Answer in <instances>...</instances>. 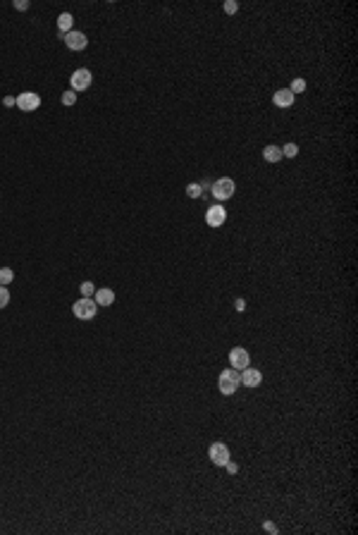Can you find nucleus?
I'll list each match as a JSON object with an SVG mask.
<instances>
[{
  "mask_svg": "<svg viewBox=\"0 0 358 535\" xmlns=\"http://www.w3.org/2000/svg\"><path fill=\"white\" fill-rule=\"evenodd\" d=\"M239 385H242V380H239V370L236 368H225L222 373H220L218 387L225 397H232V394L239 390Z\"/></svg>",
  "mask_w": 358,
  "mask_h": 535,
  "instance_id": "f257e3e1",
  "label": "nucleus"
},
{
  "mask_svg": "<svg viewBox=\"0 0 358 535\" xmlns=\"http://www.w3.org/2000/svg\"><path fill=\"white\" fill-rule=\"evenodd\" d=\"M234 191H236V184H234V180H229V177H220V180H215L211 184V194L218 198V201L232 198Z\"/></svg>",
  "mask_w": 358,
  "mask_h": 535,
  "instance_id": "f03ea898",
  "label": "nucleus"
},
{
  "mask_svg": "<svg viewBox=\"0 0 358 535\" xmlns=\"http://www.w3.org/2000/svg\"><path fill=\"white\" fill-rule=\"evenodd\" d=\"M72 313L77 315L79 320H91V318H96V313H98V304H96L94 299H86V296H81L79 301H74V306H72Z\"/></svg>",
  "mask_w": 358,
  "mask_h": 535,
  "instance_id": "7ed1b4c3",
  "label": "nucleus"
},
{
  "mask_svg": "<svg viewBox=\"0 0 358 535\" xmlns=\"http://www.w3.org/2000/svg\"><path fill=\"white\" fill-rule=\"evenodd\" d=\"M208 459H211L215 466H225L229 459H232V454H229V447H227L225 442H213L211 449H208Z\"/></svg>",
  "mask_w": 358,
  "mask_h": 535,
  "instance_id": "20e7f679",
  "label": "nucleus"
},
{
  "mask_svg": "<svg viewBox=\"0 0 358 535\" xmlns=\"http://www.w3.org/2000/svg\"><path fill=\"white\" fill-rule=\"evenodd\" d=\"M15 105L19 108V110H24V112H34V110H39L41 96L34 94V91H24V94L17 96V103H15Z\"/></svg>",
  "mask_w": 358,
  "mask_h": 535,
  "instance_id": "39448f33",
  "label": "nucleus"
},
{
  "mask_svg": "<svg viewBox=\"0 0 358 535\" xmlns=\"http://www.w3.org/2000/svg\"><path fill=\"white\" fill-rule=\"evenodd\" d=\"M70 81H72V91H86V88L91 86L94 77H91V72L86 70V67H81V70H77L72 74Z\"/></svg>",
  "mask_w": 358,
  "mask_h": 535,
  "instance_id": "423d86ee",
  "label": "nucleus"
},
{
  "mask_svg": "<svg viewBox=\"0 0 358 535\" xmlns=\"http://www.w3.org/2000/svg\"><path fill=\"white\" fill-rule=\"evenodd\" d=\"M65 46L70 48V50H84L86 43H88V39H86L84 32H77V29H72V32H67L63 36Z\"/></svg>",
  "mask_w": 358,
  "mask_h": 535,
  "instance_id": "0eeeda50",
  "label": "nucleus"
},
{
  "mask_svg": "<svg viewBox=\"0 0 358 535\" xmlns=\"http://www.w3.org/2000/svg\"><path fill=\"white\" fill-rule=\"evenodd\" d=\"M229 363H232V368L244 370V368H246V366L251 363L249 351H246L244 346H234L232 351H229Z\"/></svg>",
  "mask_w": 358,
  "mask_h": 535,
  "instance_id": "6e6552de",
  "label": "nucleus"
},
{
  "mask_svg": "<svg viewBox=\"0 0 358 535\" xmlns=\"http://www.w3.org/2000/svg\"><path fill=\"white\" fill-rule=\"evenodd\" d=\"M239 380H242V385H246V387H258L260 382H263V373H260L258 368L246 366L244 370H239Z\"/></svg>",
  "mask_w": 358,
  "mask_h": 535,
  "instance_id": "1a4fd4ad",
  "label": "nucleus"
},
{
  "mask_svg": "<svg viewBox=\"0 0 358 535\" xmlns=\"http://www.w3.org/2000/svg\"><path fill=\"white\" fill-rule=\"evenodd\" d=\"M225 220H227V211L222 208V205H211L208 213H205V222H208L211 227H222Z\"/></svg>",
  "mask_w": 358,
  "mask_h": 535,
  "instance_id": "9d476101",
  "label": "nucleus"
},
{
  "mask_svg": "<svg viewBox=\"0 0 358 535\" xmlns=\"http://www.w3.org/2000/svg\"><path fill=\"white\" fill-rule=\"evenodd\" d=\"M296 96L289 91V88H280V91H275L273 96V103L277 105V108H289V105H294Z\"/></svg>",
  "mask_w": 358,
  "mask_h": 535,
  "instance_id": "9b49d317",
  "label": "nucleus"
},
{
  "mask_svg": "<svg viewBox=\"0 0 358 535\" xmlns=\"http://www.w3.org/2000/svg\"><path fill=\"white\" fill-rule=\"evenodd\" d=\"M94 301L98 304V306H112V304H115V291L108 289V287H103V289L96 291V299Z\"/></svg>",
  "mask_w": 358,
  "mask_h": 535,
  "instance_id": "f8f14e48",
  "label": "nucleus"
},
{
  "mask_svg": "<svg viewBox=\"0 0 358 535\" xmlns=\"http://www.w3.org/2000/svg\"><path fill=\"white\" fill-rule=\"evenodd\" d=\"M263 158L267 160V163H280L284 156H282V148H280V146H265Z\"/></svg>",
  "mask_w": 358,
  "mask_h": 535,
  "instance_id": "ddd939ff",
  "label": "nucleus"
},
{
  "mask_svg": "<svg viewBox=\"0 0 358 535\" xmlns=\"http://www.w3.org/2000/svg\"><path fill=\"white\" fill-rule=\"evenodd\" d=\"M72 24H74V17L70 15V12H63V15L57 17V29H60V34H67V32H72Z\"/></svg>",
  "mask_w": 358,
  "mask_h": 535,
  "instance_id": "4468645a",
  "label": "nucleus"
},
{
  "mask_svg": "<svg viewBox=\"0 0 358 535\" xmlns=\"http://www.w3.org/2000/svg\"><path fill=\"white\" fill-rule=\"evenodd\" d=\"M15 280V273H12V268H0V284L5 287V284H10Z\"/></svg>",
  "mask_w": 358,
  "mask_h": 535,
  "instance_id": "2eb2a0df",
  "label": "nucleus"
},
{
  "mask_svg": "<svg viewBox=\"0 0 358 535\" xmlns=\"http://www.w3.org/2000/svg\"><path fill=\"white\" fill-rule=\"evenodd\" d=\"M79 289H81V296H86V299H94V294H96L94 282H88V280H86V282H81V287H79Z\"/></svg>",
  "mask_w": 358,
  "mask_h": 535,
  "instance_id": "dca6fc26",
  "label": "nucleus"
},
{
  "mask_svg": "<svg viewBox=\"0 0 358 535\" xmlns=\"http://www.w3.org/2000/svg\"><path fill=\"white\" fill-rule=\"evenodd\" d=\"M289 91H291L294 96H296V94H304V91H306V81H304V79H294Z\"/></svg>",
  "mask_w": 358,
  "mask_h": 535,
  "instance_id": "f3484780",
  "label": "nucleus"
},
{
  "mask_svg": "<svg viewBox=\"0 0 358 535\" xmlns=\"http://www.w3.org/2000/svg\"><path fill=\"white\" fill-rule=\"evenodd\" d=\"M187 196L189 198H201L203 196L201 184H189V187H187Z\"/></svg>",
  "mask_w": 358,
  "mask_h": 535,
  "instance_id": "a211bd4d",
  "label": "nucleus"
},
{
  "mask_svg": "<svg viewBox=\"0 0 358 535\" xmlns=\"http://www.w3.org/2000/svg\"><path fill=\"white\" fill-rule=\"evenodd\" d=\"M296 153H299V146H296V143H287V146H282V156L296 158Z\"/></svg>",
  "mask_w": 358,
  "mask_h": 535,
  "instance_id": "6ab92c4d",
  "label": "nucleus"
},
{
  "mask_svg": "<svg viewBox=\"0 0 358 535\" xmlns=\"http://www.w3.org/2000/svg\"><path fill=\"white\" fill-rule=\"evenodd\" d=\"M63 103H65V105H74V103H77V91H72V88H70V91H65V94H63Z\"/></svg>",
  "mask_w": 358,
  "mask_h": 535,
  "instance_id": "aec40b11",
  "label": "nucleus"
},
{
  "mask_svg": "<svg viewBox=\"0 0 358 535\" xmlns=\"http://www.w3.org/2000/svg\"><path fill=\"white\" fill-rule=\"evenodd\" d=\"M8 304H10V291H8V287L0 284V308H5Z\"/></svg>",
  "mask_w": 358,
  "mask_h": 535,
  "instance_id": "412c9836",
  "label": "nucleus"
},
{
  "mask_svg": "<svg viewBox=\"0 0 358 535\" xmlns=\"http://www.w3.org/2000/svg\"><path fill=\"white\" fill-rule=\"evenodd\" d=\"M222 10H225L227 15H234V12L239 10V3H236V0H227L225 5H222Z\"/></svg>",
  "mask_w": 358,
  "mask_h": 535,
  "instance_id": "4be33fe9",
  "label": "nucleus"
},
{
  "mask_svg": "<svg viewBox=\"0 0 358 535\" xmlns=\"http://www.w3.org/2000/svg\"><path fill=\"white\" fill-rule=\"evenodd\" d=\"M225 468H227V473H229V475H234V473H236V471H239V466H236V464H234V461H232V459H229V461H227V464H225Z\"/></svg>",
  "mask_w": 358,
  "mask_h": 535,
  "instance_id": "5701e85b",
  "label": "nucleus"
},
{
  "mask_svg": "<svg viewBox=\"0 0 358 535\" xmlns=\"http://www.w3.org/2000/svg\"><path fill=\"white\" fill-rule=\"evenodd\" d=\"M263 530H265V533H273V535H275V533H277V526H275V523H270V521H265V523H263Z\"/></svg>",
  "mask_w": 358,
  "mask_h": 535,
  "instance_id": "b1692460",
  "label": "nucleus"
},
{
  "mask_svg": "<svg viewBox=\"0 0 358 535\" xmlns=\"http://www.w3.org/2000/svg\"><path fill=\"white\" fill-rule=\"evenodd\" d=\"M26 8H29V3H26V0H22V3L15 0V10H26Z\"/></svg>",
  "mask_w": 358,
  "mask_h": 535,
  "instance_id": "393cba45",
  "label": "nucleus"
},
{
  "mask_svg": "<svg viewBox=\"0 0 358 535\" xmlns=\"http://www.w3.org/2000/svg\"><path fill=\"white\" fill-rule=\"evenodd\" d=\"M3 103H5V105H15V103H17V98H12V96H8V98H3Z\"/></svg>",
  "mask_w": 358,
  "mask_h": 535,
  "instance_id": "a878e982",
  "label": "nucleus"
},
{
  "mask_svg": "<svg viewBox=\"0 0 358 535\" xmlns=\"http://www.w3.org/2000/svg\"><path fill=\"white\" fill-rule=\"evenodd\" d=\"M246 308V301L244 299H236V311H244Z\"/></svg>",
  "mask_w": 358,
  "mask_h": 535,
  "instance_id": "bb28decb",
  "label": "nucleus"
},
{
  "mask_svg": "<svg viewBox=\"0 0 358 535\" xmlns=\"http://www.w3.org/2000/svg\"><path fill=\"white\" fill-rule=\"evenodd\" d=\"M208 189H211V184H208V182L203 180V182H201V191H203V194H205V191H208Z\"/></svg>",
  "mask_w": 358,
  "mask_h": 535,
  "instance_id": "cd10ccee",
  "label": "nucleus"
}]
</instances>
